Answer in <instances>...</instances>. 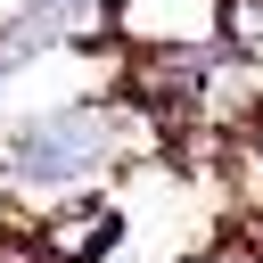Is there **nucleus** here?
Masks as SVG:
<instances>
[{
	"instance_id": "nucleus-1",
	"label": "nucleus",
	"mask_w": 263,
	"mask_h": 263,
	"mask_svg": "<svg viewBox=\"0 0 263 263\" xmlns=\"http://www.w3.org/2000/svg\"><path fill=\"white\" fill-rule=\"evenodd\" d=\"M107 148H115L107 107H41V115L0 132V173L25 189H74L82 173L107 164Z\"/></svg>"
}]
</instances>
